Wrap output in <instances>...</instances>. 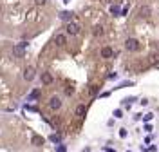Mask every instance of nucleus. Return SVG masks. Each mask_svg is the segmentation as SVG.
Returning <instances> with one entry per match:
<instances>
[{
  "label": "nucleus",
  "instance_id": "obj_8",
  "mask_svg": "<svg viewBox=\"0 0 159 152\" xmlns=\"http://www.w3.org/2000/svg\"><path fill=\"white\" fill-rule=\"evenodd\" d=\"M112 54H114V51L110 47H103L101 49V58H112Z\"/></svg>",
  "mask_w": 159,
  "mask_h": 152
},
{
  "label": "nucleus",
  "instance_id": "obj_16",
  "mask_svg": "<svg viewBox=\"0 0 159 152\" xmlns=\"http://www.w3.org/2000/svg\"><path fill=\"white\" fill-rule=\"evenodd\" d=\"M72 92H74V89H72V87H67V89H65V94H67V96H71Z\"/></svg>",
  "mask_w": 159,
  "mask_h": 152
},
{
  "label": "nucleus",
  "instance_id": "obj_10",
  "mask_svg": "<svg viewBox=\"0 0 159 152\" xmlns=\"http://www.w3.org/2000/svg\"><path fill=\"white\" fill-rule=\"evenodd\" d=\"M42 83H45V85L52 83V76L49 72H44V74H42Z\"/></svg>",
  "mask_w": 159,
  "mask_h": 152
},
{
  "label": "nucleus",
  "instance_id": "obj_3",
  "mask_svg": "<svg viewBox=\"0 0 159 152\" xmlns=\"http://www.w3.org/2000/svg\"><path fill=\"white\" fill-rule=\"evenodd\" d=\"M25 45H27V43H25V42H22V43H18V45H16V47L13 49V54H15V56H18V58H22V56H24V54H25V51H24V49H25Z\"/></svg>",
  "mask_w": 159,
  "mask_h": 152
},
{
  "label": "nucleus",
  "instance_id": "obj_17",
  "mask_svg": "<svg viewBox=\"0 0 159 152\" xmlns=\"http://www.w3.org/2000/svg\"><path fill=\"white\" fill-rule=\"evenodd\" d=\"M35 2H36V4H38V6H44V4H45V2H47V0H35Z\"/></svg>",
  "mask_w": 159,
  "mask_h": 152
},
{
  "label": "nucleus",
  "instance_id": "obj_2",
  "mask_svg": "<svg viewBox=\"0 0 159 152\" xmlns=\"http://www.w3.org/2000/svg\"><path fill=\"white\" fill-rule=\"evenodd\" d=\"M125 49L130 51V53L139 51V42H137L136 38H126V42H125Z\"/></svg>",
  "mask_w": 159,
  "mask_h": 152
},
{
  "label": "nucleus",
  "instance_id": "obj_12",
  "mask_svg": "<svg viewBox=\"0 0 159 152\" xmlns=\"http://www.w3.org/2000/svg\"><path fill=\"white\" fill-rule=\"evenodd\" d=\"M74 114H76L78 118H83V114H85V105H78L76 111H74Z\"/></svg>",
  "mask_w": 159,
  "mask_h": 152
},
{
  "label": "nucleus",
  "instance_id": "obj_5",
  "mask_svg": "<svg viewBox=\"0 0 159 152\" xmlns=\"http://www.w3.org/2000/svg\"><path fill=\"white\" fill-rule=\"evenodd\" d=\"M139 15L143 16V18H148L152 15V7L150 6H141V9H139Z\"/></svg>",
  "mask_w": 159,
  "mask_h": 152
},
{
  "label": "nucleus",
  "instance_id": "obj_9",
  "mask_svg": "<svg viewBox=\"0 0 159 152\" xmlns=\"http://www.w3.org/2000/svg\"><path fill=\"white\" fill-rule=\"evenodd\" d=\"M31 143H33L35 147H40V145H44V138H42V136H33Z\"/></svg>",
  "mask_w": 159,
  "mask_h": 152
},
{
  "label": "nucleus",
  "instance_id": "obj_4",
  "mask_svg": "<svg viewBox=\"0 0 159 152\" xmlns=\"http://www.w3.org/2000/svg\"><path fill=\"white\" fill-rule=\"evenodd\" d=\"M49 107L52 109V111H58V109L61 107V100H60L58 96H52L51 100H49Z\"/></svg>",
  "mask_w": 159,
  "mask_h": 152
},
{
  "label": "nucleus",
  "instance_id": "obj_14",
  "mask_svg": "<svg viewBox=\"0 0 159 152\" xmlns=\"http://www.w3.org/2000/svg\"><path fill=\"white\" fill-rule=\"evenodd\" d=\"M94 35L101 36V35H103V27H101V26H96V27H94Z\"/></svg>",
  "mask_w": 159,
  "mask_h": 152
},
{
  "label": "nucleus",
  "instance_id": "obj_6",
  "mask_svg": "<svg viewBox=\"0 0 159 152\" xmlns=\"http://www.w3.org/2000/svg\"><path fill=\"white\" fill-rule=\"evenodd\" d=\"M24 78H25L27 82H31V80L35 78V69H33V67H27V69L24 71Z\"/></svg>",
  "mask_w": 159,
  "mask_h": 152
},
{
  "label": "nucleus",
  "instance_id": "obj_11",
  "mask_svg": "<svg viewBox=\"0 0 159 152\" xmlns=\"http://www.w3.org/2000/svg\"><path fill=\"white\" fill-rule=\"evenodd\" d=\"M60 18H61V20H67V22H72V13H69V11H61Z\"/></svg>",
  "mask_w": 159,
  "mask_h": 152
},
{
  "label": "nucleus",
  "instance_id": "obj_7",
  "mask_svg": "<svg viewBox=\"0 0 159 152\" xmlns=\"http://www.w3.org/2000/svg\"><path fill=\"white\" fill-rule=\"evenodd\" d=\"M54 42H56V45H58V47H63V45L67 43V38H65V35H56Z\"/></svg>",
  "mask_w": 159,
  "mask_h": 152
},
{
  "label": "nucleus",
  "instance_id": "obj_15",
  "mask_svg": "<svg viewBox=\"0 0 159 152\" xmlns=\"http://www.w3.org/2000/svg\"><path fill=\"white\" fill-rule=\"evenodd\" d=\"M60 139H61V138H60L58 134H52V136H51V141H54V143H58Z\"/></svg>",
  "mask_w": 159,
  "mask_h": 152
},
{
  "label": "nucleus",
  "instance_id": "obj_1",
  "mask_svg": "<svg viewBox=\"0 0 159 152\" xmlns=\"http://www.w3.org/2000/svg\"><path fill=\"white\" fill-rule=\"evenodd\" d=\"M65 31H67V35H80V31H81V26L78 24V22H69V24L65 26Z\"/></svg>",
  "mask_w": 159,
  "mask_h": 152
},
{
  "label": "nucleus",
  "instance_id": "obj_13",
  "mask_svg": "<svg viewBox=\"0 0 159 152\" xmlns=\"http://www.w3.org/2000/svg\"><path fill=\"white\" fill-rule=\"evenodd\" d=\"M38 96H40V91H38V89H35L33 92H31V94L27 96V102H33V100H36Z\"/></svg>",
  "mask_w": 159,
  "mask_h": 152
}]
</instances>
